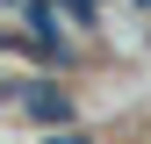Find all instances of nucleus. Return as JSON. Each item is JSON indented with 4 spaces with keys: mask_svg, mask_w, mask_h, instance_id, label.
I'll return each mask as SVG.
<instances>
[{
    "mask_svg": "<svg viewBox=\"0 0 151 144\" xmlns=\"http://www.w3.org/2000/svg\"><path fill=\"white\" fill-rule=\"evenodd\" d=\"M137 7H144V22H151V0H137Z\"/></svg>",
    "mask_w": 151,
    "mask_h": 144,
    "instance_id": "nucleus-4",
    "label": "nucleus"
},
{
    "mask_svg": "<svg viewBox=\"0 0 151 144\" xmlns=\"http://www.w3.org/2000/svg\"><path fill=\"white\" fill-rule=\"evenodd\" d=\"M36 144H101V137H93L86 122H72V130H43V137H36Z\"/></svg>",
    "mask_w": 151,
    "mask_h": 144,
    "instance_id": "nucleus-2",
    "label": "nucleus"
},
{
    "mask_svg": "<svg viewBox=\"0 0 151 144\" xmlns=\"http://www.w3.org/2000/svg\"><path fill=\"white\" fill-rule=\"evenodd\" d=\"M7 108L29 122L36 137H43V130H72V122H79V94L58 86V72H14V79H7Z\"/></svg>",
    "mask_w": 151,
    "mask_h": 144,
    "instance_id": "nucleus-1",
    "label": "nucleus"
},
{
    "mask_svg": "<svg viewBox=\"0 0 151 144\" xmlns=\"http://www.w3.org/2000/svg\"><path fill=\"white\" fill-rule=\"evenodd\" d=\"M86 7H122V0H86Z\"/></svg>",
    "mask_w": 151,
    "mask_h": 144,
    "instance_id": "nucleus-3",
    "label": "nucleus"
}]
</instances>
